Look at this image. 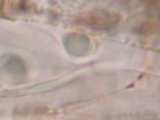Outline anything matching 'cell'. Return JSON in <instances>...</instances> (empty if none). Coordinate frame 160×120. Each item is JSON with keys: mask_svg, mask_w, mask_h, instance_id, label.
<instances>
[{"mask_svg": "<svg viewBox=\"0 0 160 120\" xmlns=\"http://www.w3.org/2000/svg\"><path fill=\"white\" fill-rule=\"evenodd\" d=\"M1 66L3 70L9 75L21 77L27 74V65L23 59L13 53H7L1 58Z\"/></svg>", "mask_w": 160, "mask_h": 120, "instance_id": "cell-1", "label": "cell"}]
</instances>
